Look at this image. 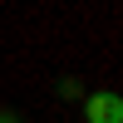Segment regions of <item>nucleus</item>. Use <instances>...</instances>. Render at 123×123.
I'll return each instance as SVG.
<instances>
[{"label": "nucleus", "mask_w": 123, "mask_h": 123, "mask_svg": "<svg viewBox=\"0 0 123 123\" xmlns=\"http://www.w3.org/2000/svg\"><path fill=\"white\" fill-rule=\"evenodd\" d=\"M84 113H89V123H123V98L118 94H94L84 104Z\"/></svg>", "instance_id": "obj_1"}, {"label": "nucleus", "mask_w": 123, "mask_h": 123, "mask_svg": "<svg viewBox=\"0 0 123 123\" xmlns=\"http://www.w3.org/2000/svg\"><path fill=\"white\" fill-rule=\"evenodd\" d=\"M0 123H20V118H10V113H0Z\"/></svg>", "instance_id": "obj_2"}]
</instances>
